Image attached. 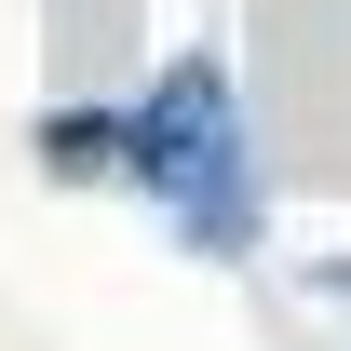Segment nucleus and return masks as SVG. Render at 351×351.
Returning a JSON list of instances; mask_svg holds the SVG:
<instances>
[{
  "label": "nucleus",
  "instance_id": "obj_1",
  "mask_svg": "<svg viewBox=\"0 0 351 351\" xmlns=\"http://www.w3.org/2000/svg\"><path fill=\"white\" fill-rule=\"evenodd\" d=\"M135 176H149L203 243L243 230V162H230V95H217V68H176V82L135 108Z\"/></svg>",
  "mask_w": 351,
  "mask_h": 351
}]
</instances>
